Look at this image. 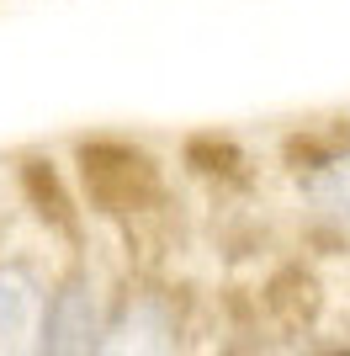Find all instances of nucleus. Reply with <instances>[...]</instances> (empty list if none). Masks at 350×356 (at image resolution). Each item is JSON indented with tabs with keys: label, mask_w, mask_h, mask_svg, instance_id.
Instances as JSON below:
<instances>
[{
	"label": "nucleus",
	"mask_w": 350,
	"mask_h": 356,
	"mask_svg": "<svg viewBox=\"0 0 350 356\" xmlns=\"http://www.w3.org/2000/svg\"><path fill=\"white\" fill-rule=\"evenodd\" d=\"M48 298L27 266H0V356H43Z\"/></svg>",
	"instance_id": "obj_1"
},
{
	"label": "nucleus",
	"mask_w": 350,
	"mask_h": 356,
	"mask_svg": "<svg viewBox=\"0 0 350 356\" xmlns=\"http://www.w3.org/2000/svg\"><path fill=\"white\" fill-rule=\"evenodd\" d=\"M96 298L85 293V282L58 287L43 325V356H96Z\"/></svg>",
	"instance_id": "obj_3"
},
{
	"label": "nucleus",
	"mask_w": 350,
	"mask_h": 356,
	"mask_svg": "<svg viewBox=\"0 0 350 356\" xmlns=\"http://www.w3.org/2000/svg\"><path fill=\"white\" fill-rule=\"evenodd\" d=\"M96 356H175V330L160 298H133L106 325Z\"/></svg>",
	"instance_id": "obj_2"
},
{
	"label": "nucleus",
	"mask_w": 350,
	"mask_h": 356,
	"mask_svg": "<svg viewBox=\"0 0 350 356\" xmlns=\"http://www.w3.org/2000/svg\"><path fill=\"white\" fill-rule=\"evenodd\" d=\"M303 197L313 202L324 223H335L350 234V154H329L303 176Z\"/></svg>",
	"instance_id": "obj_4"
}]
</instances>
